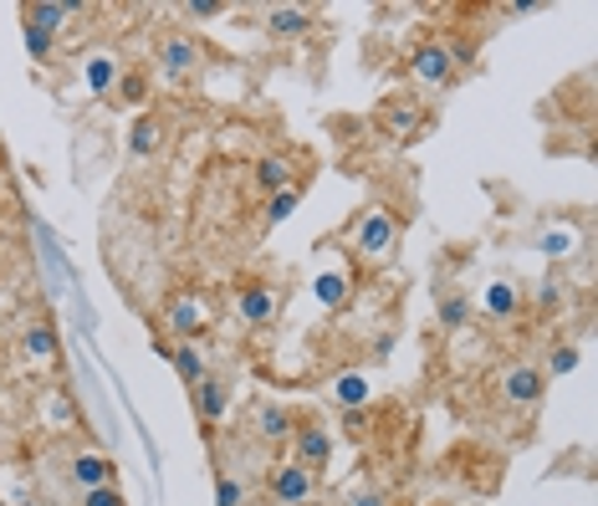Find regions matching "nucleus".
<instances>
[{"label": "nucleus", "instance_id": "obj_30", "mask_svg": "<svg viewBox=\"0 0 598 506\" xmlns=\"http://www.w3.org/2000/svg\"><path fill=\"white\" fill-rule=\"evenodd\" d=\"M246 481L240 476H230V471H215V506H240L246 502Z\"/></svg>", "mask_w": 598, "mask_h": 506}, {"label": "nucleus", "instance_id": "obj_10", "mask_svg": "<svg viewBox=\"0 0 598 506\" xmlns=\"http://www.w3.org/2000/svg\"><path fill=\"white\" fill-rule=\"evenodd\" d=\"M205 61V52H200L195 31H165L159 36V67H165V77H190Z\"/></svg>", "mask_w": 598, "mask_h": 506}, {"label": "nucleus", "instance_id": "obj_4", "mask_svg": "<svg viewBox=\"0 0 598 506\" xmlns=\"http://www.w3.org/2000/svg\"><path fill=\"white\" fill-rule=\"evenodd\" d=\"M374 123L390 144H415V138L425 134L430 113H425V103H415V98H390V103H379Z\"/></svg>", "mask_w": 598, "mask_h": 506}, {"label": "nucleus", "instance_id": "obj_34", "mask_svg": "<svg viewBox=\"0 0 598 506\" xmlns=\"http://www.w3.org/2000/svg\"><path fill=\"white\" fill-rule=\"evenodd\" d=\"M348 506H390V492L384 486H363V492L348 496Z\"/></svg>", "mask_w": 598, "mask_h": 506}, {"label": "nucleus", "instance_id": "obj_18", "mask_svg": "<svg viewBox=\"0 0 598 506\" xmlns=\"http://www.w3.org/2000/svg\"><path fill=\"white\" fill-rule=\"evenodd\" d=\"M328 394H332V404H338V409H369V400H374V384H369V373H363V369H343V373H332Z\"/></svg>", "mask_w": 598, "mask_h": 506}, {"label": "nucleus", "instance_id": "obj_13", "mask_svg": "<svg viewBox=\"0 0 598 506\" xmlns=\"http://www.w3.org/2000/svg\"><path fill=\"white\" fill-rule=\"evenodd\" d=\"M82 11H88L82 0H26V5H21V21H31V26H42L57 36V31H67L72 15H82Z\"/></svg>", "mask_w": 598, "mask_h": 506}, {"label": "nucleus", "instance_id": "obj_28", "mask_svg": "<svg viewBox=\"0 0 598 506\" xmlns=\"http://www.w3.org/2000/svg\"><path fill=\"white\" fill-rule=\"evenodd\" d=\"M21 42H26V57L31 61H52V52H57V36L52 31H42V26H31V21H21Z\"/></svg>", "mask_w": 598, "mask_h": 506}, {"label": "nucleus", "instance_id": "obj_8", "mask_svg": "<svg viewBox=\"0 0 598 506\" xmlns=\"http://www.w3.org/2000/svg\"><path fill=\"white\" fill-rule=\"evenodd\" d=\"M236 317L246 323V328H267V323H277L282 317V292L267 282H246L236 286Z\"/></svg>", "mask_w": 598, "mask_h": 506}, {"label": "nucleus", "instance_id": "obj_5", "mask_svg": "<svg viewBox=\"0 0 598 506\" xmlns=\"http://www.w3.org/2000/svg\"><path fill=\"white\" fill-rule=\"evenodd\" d=\"M292 461L307 471V476H317V471H328L332 461V430L323 425V419H297V430H292Z\"/></svg>", "mask_w": 598, "mask_h": 506}, {"label": "nucleus", "instance_id": "obj_2", "mask_svg": "<svg viewBox=\"0 0 598 506\" xmlns=\"http://www.w3.org/2000/svg\"><path fill=\"white\" fill-rule=\"evenodd\" d=\"M409 77H415L419 88H430V92H445L450 82H455V61H450V46L445 36H430V42H419L415 52H409Z\"/></svg>", "mask_w": 598, "mask_h": 506}, {"label": "nucleus", "instance_id": "obj_7", "mask_svg": "<svg viewBox=\"0 0 598 506\" xmlns=\"http://www.w3.org/2000/svg\"><path fill=\"white\" fill-rule=\"evenodd\" d=\"M501 400H507L511 409H538V404L548 400V373H542L538 363H511V369L501 373Z\"/></svg>", "mask_w": 598, "mask_h": 506}, {"label": "nucleus", "instance_id": "obj_17", "mask_svg": "<svg viewBox=\"0 0 598 506\" xmlns=\"http://www.w3.org/2000/svg\"><path fill=\"white\" fill-rule=\"evenodd\" d=\"M251 184L261 194H282V190H292L297 184V169H292V159L286 154H261L251 165Z\"/></svg>", "mask_w": 598, "mask_h": 506}, {"label": "nucleus", "instance_id": "obj_29", "mask_svg": "<svg viewBox=\"0 0 598 506\" xmlns=\"http://www.w3.org/2000/svg\"><path fill=\"white\" fill-rule=\"evenodd\" d=\"M113 103H149V72H123L113 88Z\"/></svg>", "mask_w": 598, "mask_h": 506}, {"label": "nucleus", "instance_id": "obj_21", "mask_svg": "<svg viewBox=\"0 0 598 506\" xmlns=\"http://www.w3.org/2000/svg\"><path fill=\"white\" fill-rule=\"evenodd\" d=\"M159 149H165V123L144 108V113L128 123V154H134V159H154Z\"/></svg>", "mask_w": 598, "mask_h": 506}, {"label": "nucleus", "instance_id": "obj_31", "mask_svg": "<svg viewBox=\"0 0 598 506\" xmlns=\"http://www.w3.org/2000/svg\"><path fill=\"white\" fill-rule=\"evenodd\" d=\"M180 15L184 21H215V15H225V0H184Z\"/></svg>", "mask_w": 598, "mask_h": 506}, {"label": "nucleus", "instance_id": "obj_23", "mask_svg": "<svg viewBox=\"0 0 598 506\" xmlns=\"http://www.w3.org/2000/svg\"><path fill=\"white\" fill-rule=\"evenodd\" d=\"M169 363H174L184 389H195L210 379V363H205V348H200V342H174V358H169Z\"/></svg>", "mask_w": 598, "mask_h": 506}, {"label": "nucleus", "instance_id": "obj_32", "mask_svg": "<svg viewBox=\"0 0 598 506\" xmlns=\"http://www.w3.org/2000/svg\"><path fill=\"white\" fill-rule=\"evenodd\" d=\"M343 435L359 446L363 435H369V409H343Z\"/></svg>", "mask_w": 598, "mask_h": 506}, {"label": "nucleus", "instance_id": "obj_6", "mask_svg": "<svg viewBox=\"0 0 598 506\" xmlns=\"http://www.w3.org/2000/svg\"><path fill=\"white\" fill-rule=\"evenodd\" d=\"M261 486H267L271 506H307V502H313V492H317V476H307L297 461H277Z\"/></svg>", "mask_w": 598, "mask_h": 506}, {"label": "nucleus", "instance_id": "obj_36", "mask_svg": "<svg viewBox=\"0 0 598 506\" xmlns=\"http://www.w3.org/2000/svg\"><path fill=\"white\" fill-rule=\"evenodd\" d=\"M240 506H271V502H267V496H246V502H240Z\"/></svg>", "mask_w": 598, "mask_h": 506}, {"label": "nucleus", "instance_id": "obj_11", "mask_svg": "<svg viewBox=\"0 0 598 506\" xmlns=\"http://www.w3.org/2000/svg\"><path fill=\"white\" fill-rule=\"evenodd\" d=\"M292 430H297V415H292L286 404L261 400L251 409V435L261 440V446H286V440H292Z\"/></svg>", "mask_w": 598, "mask_h": 506}, {"label": "nucleus", "instance_id": "obj_26", "mask_svg": "<svg viewBox=\"0 0 598 506\" xmlns=\"http://www.w3.org/2000/svg\"><path fill=\"white\" fill-rule=\"evenodd\" d=\"M578 363H584V348H578V342H553V348H548V363H542V373H548V379H568Z\"/></svg>", "mask_w": 598, "mask_h": 506}, {"label": "nucleus", "instance_id": "obj_14", "mask_svg": "<svg viewBox=\"0 0 598 506\" xmlns=\"http://www.w3.org/2000/svg\"><path fill=\"white\" fill-rule=\"evenodd\" d=\"M267 31L277 36V42L313 36V31H317V11H313V5H271V11H267Z\"/></svg>", "mask_w": 598, "mask_h": 506}, {"label": "nucleus", "instance_id": "obj_1", "mask_svg": "<svg viewBox=\"0 0 598 506\" xmlns=\"http://www.w3.org/2000/svg\"><path fill=\"white\" fill-rule=\"evenodd\" d=\"M165 328H169V342H200L210 328V302L205 292H174L165 302Z\"/></svg>", "mask_w": 598, "mask_h": 506}, {"label": "nucleus", "instance_id": "obj_24", "mask_svg": "<svg viewBox=\"0 0 598 506\" xmlns=\"http://www.w3.org/2000/svg\"><path fill=\"white\" fill-rule=\"evenodd\" d=\"M563 302H568V282H563V271H542L538 292H532V307H538V317H557L563 313Z\"/></svg>", "mask_w": 598, "mask_h": 506}, {"label": "nucleus", "instance_id": "obj_35", "mask_svg": "<svg viewBox=\"0 0 598 506\" xmlns=\"http://www.w3.org/2000/svg\"><path fill=\"white\" fill-rule=\"evenodd\" d=\"M507 11H511V15H532V11H542V5H538V0H511Z\"/></svg>", "mask_w": 598, "mask_h": 506}, {"label": "nucleus", "instance_id": "obj_22", "mask_svg": "<svg viewBox=\"0 0 598 506\" xmlns=\"http://www.w3.org/2000/svg\"><path fill=\"white\" fill-rule=\"evenodd\" d=\"M313 297H317V307H328V313H343L348 297H353V282H348V271H338V267L317 271Z\"/></svg>", "mask_w": 598, "mask_h": 506}, {"label": "nucleus", "instance_id": "obj_33", "mask_svg": "<svg viewBox=\"0 0 598 506\" xmlns=\"http://www.w3.org/2000/svg\"><path fill=\"white\" fill-rule=\"evenodd\" d=\"M82 506H128L119 486H98V492H82Z\"/></svg>", "mask_w": 598, "mask_h": 506}, {"label": "nucleus", "instance_id": "obj_20", "mask_svg": "<svg viewBox=\"0 0 598 506\" xmlns=\"http://www.w3.org/2000/svg\"><path fill=\"white\" fill-rule=\"evenodd\" d=\"M21 353H26L31 363H57V353H61V338H57V328H52L46 317H36V323H26V328H21Z\"/></svg>", "mask_w": 598, "mask_h": 506}, {"label": "nucleus", "instance_id": "obj_25", "mask_svg": "<svg viewBox=\"0 0 598 506\" xmlns=\"http://www.w3.org/2000/svg\"><path fill=\"white\" fill-rule=\"evenodd\" d=\"M471 317H476V302L465 297V292H445V297L435 302V323H440V328H445V333L465 328Z\"/></svg>", "mask_w": 598, "mask_h": 506}, {"label": "nucleus", "instance_id": "obj_15", "mask_svg": "<svg viewBox=\"0 0 598 506\" xmlns=\"http://www.w3.org/2000/svg\"><path fill=\"white\" fill-rule=\"evenodd\" d=\"M190 404H195L200 425H221V419L230 415V384H225L221 373H210L205 384L190 389Z\"/></svg>", "mask_w": 598, "mask_h": 506}, {"label": "nucleus", "instance_id": "obj_16", "mask_svg": "<svg viewBox=\"0 0 598 506\" xmlns=\"http://www.w3.org/2000/svg\"><path fill=\"white\" fill-rule=\"evenodd\" d=\"M532 251L542 256V261H568L573 251H578V230L573 225H563V221H548V225H538L532 230Z\"/></svg>", "mask_w": 598, "mask_h": 506}, {"label": "nucleus", "instance_id": "obj_19", "mask_svg": "<svg viewBox=\"0 0 598 506\" xmlns=\"http://www.w3.org/2000/svg\"><path fill=\"white\" fill-rule=\"evenodd\" d=\"M119 77H123V67L113 52H88V57H82V82H88L92 98H113Z\"/></svg>", "mask_w": 598, "mask_h": 506}, {"label": "nucleus", "instance_id": "obj_9", "mask_svg": "<svg viewBox=\"0 0 598 506\" xmlns=\"http://www.w3.org/2000/svg\"><path fill=\"white\" fill-rule=\"evenodd\" d=\"M522 307H527V292L517 282H507V277H496V282L481 286L476 313L486 317V323H511V317H522Z\"/></svg>", "mask_w": 598, "mask_h": 506}, {"label": "nucleus", "instance_id": "obj_12", "mask_svg": "<svg viewBox=\"0 0 598 506\" xmlns=\"http://www.w3.org/2000/svg\"><path fill=\"white\" fill-rule=\"evenodd\" d=\"M67 476H72V486H82V492H98V486H119V465H113V456H103V450H77L72 465H67Z\"/></svg>", "mask_w": 598, "mask_h": 506}, {"label": "nucleus", "instance_id": "obj_3", "mask_svg": "<svg viewBox=\"0 0 598 506\" xmlns=\"http://www.w3.org/2000/svg\"><path fill=\"white\" fill-rule=\"evenodd\" d=\"M394 246H399V215L394 210L374 205L353 221V251L359 256H390Z\"/></svg>", "mask_w": 598, "mask_h": 506}, {"label": "nucleus", "instance_id": "obj_27", "mask_svg": "<svg viewBox=\"0 0 598 506\" xmlns=\"http://www.w3.org/2000/svg\"><path fill=\"white\" fill-rule=\"evenodd\" d=\"M302 210V184H292V190H282V194H267V210H261V221L267 225H282V221H292Z\"/></svg>", "mask_w": 598, "mask_h": 506}]
</instances>
